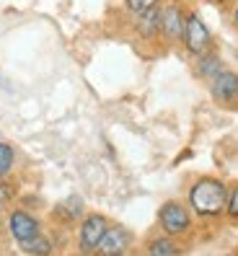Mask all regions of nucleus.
I'll return each instance as SVG.
<instances>
[{
  "instance_id": "obj_2",
  "label": "nucleus",
  "mask_w": 238,
  "mask_h": 256,
  "mask_svg": "<svg viewBox=\"0 0 238 256\" xmlns=\"http://www.w3.org/2000/svg\"><path fill=\"white\" fill-rule=\"evenodd\" d=\"M184 44L192 54L202 57L212 44V36H210V28L204 26V21L197 16V13H189L186 21H184Z\"/></svg>"
},
{
  "instance_id": "obj_17",
  "label": "nucleus",
  "mask_w": 238,
  "mask_h": 256,
  "mask_svg": "<svg viewBox=\"0 0 238 256\" xmlns=\"http://www.w3.org/2000/svg\"><path fill=\"white\" fill-rule=\"evenodd\" d=\"M233 21H236V26H238V3H236V8H233Z\"/></svg>"
},
{
  "instance_id": "obj_8",
  "label": "nucleus",
  "mask_w": 238,
  "mask_h": 256,
  "mask_svg": "<svg viewBox=\"0 0 238 256\" xmlns=\"http://www.w3.org/2000/svg\"><path fill=\"white\" fill-rule=\"evenodd\" d=\"M210 91L222 104L236 101L238 98V72H230V70L218 72L215 78H212V83H210Z\"/></svg>"
},
{
  "instance_id": "obj_6",
  "label": "nucleus",
  "mask_w": 238,
  "mask_h": 256,
  "mask_svg": "<svg viewBox=\"0 0 238 256\" xmlns=\"http://www.w3.org/2000/svg\"><path fill=\"white\" fill-rule=\"evenodd\" d=\"M184 21L186 16L182 13V8H178L176 3L166 6L160 10V24H158V34H163L168 42H178L184 39Z\"/></svg>"
},
{
  "instance_id": "obj_11",
  "label": "nucleus",
  "mask_w": 238,
  "mask_h": 256,
  "mask_svg": "<svg viewBox=\"0 0 238 256\" xmlns=\"http://www.w3.org/2000/svg\"><path fill=\"white\" fill-rule=\"evenodd\" d=\"M26 254H32V256H50L52 254V240L47 236H36L34 240H28V244L21 246Z\"/></svg>"
},
{
  "instance_id": "obj_5",
  "label": "nucleus",
  "mask_w": 238,
  "mask_h": 256,
  "mask_svg": "<svg viewBox=\"0 0 238 256\" xmlns=\"http://www.w3.org/2000/svg\"><path fill=\"white\" fill-rule=\"evenodd\" d=\"M10 236L18 240V244H28V240H34L36 236H42V228H39V220L32 215V212H26V210H13L10 212Z\"/></svg>"
},
{
  "instance_id": "obj_12",
  "label": "nucleus",
  "mask_w": 238,
  "mask_h": 256,
  "mask_svg": "<svg viewBox=\"0 0 238 256\" xmlns=\"http://www.w3.org/2000/svg\"><path fill=\"white\" fill-rule=\"evenodd\" d=\"M197 70H200L202 78H215L218 72H222V65H220V60H218L215 54H202Z\"/></svg>"
},
{
  "instance_id": "obj_1",
  "label": "nucleus",
  "mask_w": 238,
  "mask_h": 256,
  "mask_svg": "<svg viewBox=\"0 0 238 256\" xmlns=\"http://www.w3.org/2000/svg\"><path fill=\"white\" fill-rule=\"evenodd\" d=\"M189 204L197 215L215 218L228 204V189L222 182H218V178H200V182L189 189Z\"/></svg>"
},
{
  "instance_id": "obj_4",
  "label": "nucleus",
  "mask_w": 238,
  "mask_h": 256,
  "mask_svg": "<svg viewBox=\"0 0 238 256\" xmlns=\"http://www.w3.org/2000/svg\"><path fill=\"white\" fill-rule=\"evenodd\" d=\"M109 230V220L104 218V215H98V212H94V215H88L86 220H83V225H80V233H78V246H80V251H96V246L101 244V238H104V233Z\"/></svg>"
},
{
  "instance_id": "obj_7",
  "label": "nucleus",
  "mask_w": 238,
  "mask_h": 256,
  "mask_svg": "<svg viewBox=\"0 0 238 256\" xmlns=\"http://www.w3.org/2000/svg\"><path fill=\"white\" fill-rule=\"evenodd\" d=\"M130 246V230L122 225H109V230L104 233L101 244L96 246L98 256H119L124 248Z\"/></svg>"
},
{
  "instance_id": "obj_14",
  "label": "nucleus",
  "mask_w": 238,
  "mask_h": 256,
  "mask_svg": "<svg viewBox=\"0 0 238 256\" xmlns=\"http://www.w3.org/2000/svg\"><path fill=\"white\" fill-rule=\"evenodd\" d=\"M158 6V0H127V8L135 13V16H142V13L153 10Z\"/></svg>"
},
{
  "instance_id": "obj_9",
  "label": "nucleus",
  "mask_w": 238,
  "mask_h": 256,
  "mask_svg": "<svg viewBox=\"0 0 238 256\" xmlns=\"http://www.w3.org/2000/svg\"><path fill=\"white\" fill-rule=\"evenodd\" d=\"M148 256H182V248L171 236H158L148 244Z\"/></svg>"
},
{
  "instance_id": "obj_13",
  "label": "nucleus",
  "mask_w": 238,
  "mask_h": 256,
  "mask_svg": "<svg viewBox=\"0 0 238 256\" xmlns=\"http://www.w3.org/2000/svg\"><path fill=\"white\" fill-rule=\"evenodd\" d=\"M13 160H16V153L8 142H0V176H6L13 168Z\"/></svg>"
},
{
  "instance_id": "obj_10",
  "label": "nucleus",
  "mask_w": 238,
  "mask_h": 256,
  "mask_svg": "<svg viewBox=\"0 0 238 256\" xmlns=\"http://www.w3.org/2000/svg\"><path fill=\"white\" fill-rule=\"evenodd\" d=\"M138 28H140V34L142 36H156L158 34V24H160V10L153 8V10H148L142 13V16H138Z\"/></svg>"
},
{
  "instance_id": "obj_3",
  "label": "nucleus",
  "mask_w": 238,
  "mask_h": 256,
  "mask_svg": "<svg viewBox=\"0 0 238 256\" xmlns=\"http://www.w3.org/2000/svg\"><path fill=\"white\" fill-rule=\"evenodd\" d=\"M158 222H160V228L166 230L168 236H182V233L189 230L192 215H189V210L182 202H166L158 210Z\"/></svg>"
},
{
  "instance_id": "obj_15",
  "label": "nucleus",
  "mask_w": 238,
  "mask_h": 256,
  "mask_svg": "<svg viewBox=\"0 0 238 256\" xmlns=\"http://www.w3.org/2000/svg\"><path fill=\"white\" fill-rule=\"evenodd\" d=\"M226 212H228L233 220L238 218V184L228 192V204H226Z\"/></svg>"
},
{
  "instance_id": "obj_16",
  "label": "nucleus",
  "mask_w": 238,
  "mask_h": 256,
  "mask_svg": "<svg viewBox=\"0 0 238 256\" xmlns=\"http://www.w3.org/2000/svg\"><path fill=\"white\" fill-rule=\"evenodd\" d=\"M10 200V189L3 184V178H0V202H8Z\"/></svg>"
}]
</instances>
